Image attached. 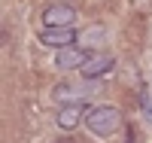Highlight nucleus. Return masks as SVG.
I'll return each instance as SVG.
<instances>
[{
  "mask_svg": "<svg viewBox=\"0 0 152 143\" xmlns=\"http://www.w3.org/2000/svg\"><path fill=\"white\" fill-rule=\"evenodd\" d=\"M119 125H122V113L116 107H91V110L85 113V128L91 134H97V137L116 134Z\"/></svg>",
  "mask_w": 152,
  "mask_h": 143,
  "instance_id": "f257e3e1",
  "label": "nucleus"
},
{
  "mask_svg": "<svg viewBox=\"0 0 152 143\" xmlns=\"http://www.w3.org/2000/svg\"><path fill=\"white\" fill-rule=\"evenodd\" d=\"M91 82H94V79H85V85L61 82V85H55L52 98H55V100H61V103H79L82 98H91V92H94V85H91Z\"/></svg>",
  "mask_w": 152,
  "mask_h": 143,
  "instance_id": "f03ea898",
  "label": "nucleus"
},
{
  "mask_svg": "<svg viewBox=\"0 0 152 143\" xmlns=\"http://www.w3.org/2000/svg\"><path fill=\"white\" fill-rule=\"evenodd\" d=\"M73 21H76V9L67 6V3H52L43 12V24L46 28H70Z\"/></svg>",
  "mask_w": 152,
  "mask_h": 143,
  "instance_id": "7ed1b4c3",
  "label": "nucleus"
},
{
  "mask_svg": "<svg viewBox=\"0 0 152 143\" xmlns=\"http://www.w3.org/2000/svg\"><path fill=\"white\" fill-rule=\"evenodd\" d=\"M40 40H43L46 46L67 49V46H73L76 40H79V34H76L73 24H70V28H43V31H40Z\"/></svg>",
  "mask_w": 152,
  "mask_h": 143,
  "instance_id": "20e7f679",
  "label": "nucleus"
},
{
  "mask_svg": "<svg viewBox=\"0 0 152 143\" xmlns=\"http://www.w3.org/2000/svg\"><path fill=\"white\" fill-rule=\"evenodd\" d=\"M88 58H91V55H88L85 49L67 46V49H58V55H55V67H61V70H79Z\"/></svg>",
  "mask_w": 152,
  "mask_h": 143,
  "instance_id": "39448f33",
  "label": "nucleus"
},
{
  "mask_svg": "<svg viewBox=\"0 0 152 143\" xmlns=\"http://www.w3.org/2000/svg\"><path fill=\"white\" fill-rule=\"evenodd\" d=\"M113 55H91L85 64H82V79H100V76H107L110 70H113Z\"/></svg>",
  "mask_w": 152,
  "mask_h": 143,
  "instance_id": "423d86ee",
  "label": "nucleus"
},
{
  "mask_svg": "<svg viewBox=\"0 0 152 143\" xmlns=\"http://www.w3.org/2000/svg\"><path fill=\"white\" fill-rule=\"evenodd\" d=\"M85 107L82 103H64L61 107V113H58V128H64V131H73L79 122H85Z\"/></svg>",
  "mask_w": 152,
  "mask_h": 143,
  "instance_id": "0eeeda50",
  "label": "nucleus"
},
{
  "mask_svg": "<svg viewBox=\"0 0 152 143\" xmlns=\"http://www.w3.org/2000/svg\"><path fill=\"white\" fill-rule=\"evenodd\" d=\"M104 37H107V34L100 31V28H97V31L91 28V31H85V34L79 37V40H82V43H100V40H104Z\"/></svg>",
  "mask_w": 152,
  "mask_h": 143,
  "instance_id": "6e6552de",
  "label": "nucleus"
},
{
  "mask_svg": "<svg viewBox=\"0 0 152 143\" xmlns=\"http://www.w3.org/2000/svg\"><path fill=\"white\" fill-rule=\"evenodd\" d=\"M140 107H143V113H146L149 119H152V100H149V95H146V92L140 95Z\"/></svg>",
  "mask_w": 152,
  "mask_h": 143,
  "instance_id": "1a4fd4ad",
  "label": "nucleus"
},
{
  "mask_svg": "<svg viewBox=\"0 0 152 143\" xmlns=\"http://www.w3.org/2000/svg\"><path fill=\"white\" fill-rule=\"evenodd\" d=\"M58 143H73V140H58Z\"/></svg>",
  "mask_w": 152,
  "mask_h": 143,
  "instance_id": "9d476101",
  "label": "nucleus"
}]
</instances>
